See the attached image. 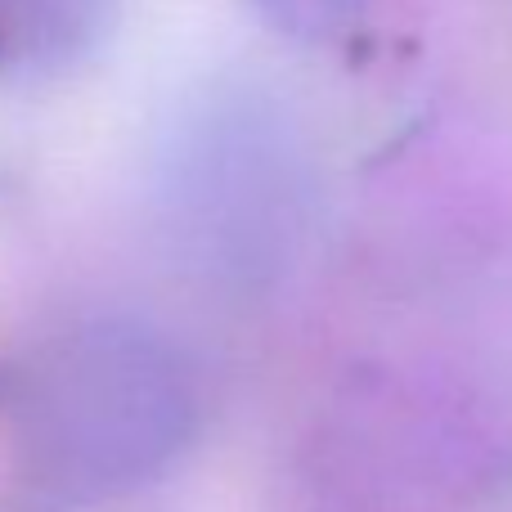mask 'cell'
<instances>
[{"label":"cell","mask_w":512,"mask_h":512,"mask_svg":"<svg viewBox=\"0 0 512 512\" xmlns=\"http://www.w3.org/2000/svg\"><path fill=\"white\" fill-rule=\"evenodd\" d=\"M18 468L41 495L90 504L149 481L189 436V391L162 346L77 333L18 364L0 391Z\"/></svg>","instance_id":"1"}]
</instances>
